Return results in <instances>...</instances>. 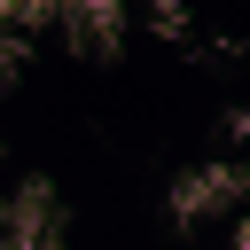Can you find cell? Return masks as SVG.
<instances>
[{"label": "cell", "mask_w": 250, "mask_h": 250, "mask_svg": "<svg viewBox=\"0 0 250 250\" xmlns=\"http://www.w3.org/2000/svg\"><path fill=\"white\" fill-rule=\"evenodd\" d=\"M234 164H211V172H195V180H180V195H172V211L180 219H211L219 203H234Z\"/></svg>", "instance_id": "6da1fadb"}, {"label": "cell", "mask_w": 250, "mask_h": 250, "mask_svg": "<svg viewBox=\"0 0 250 250\" xmlns=\"http://www.w3.org/2000/svg\"><path fill=\"white\" fill-rule=\"evenodd\" d=\"M62 16H70V39L94 47V55H102L109 31H117V8H109V0H62Z\"/></svg>", "instance_id": "7a4b0ae2"}, {"label": "cell", "mask_w": 250, "mask_h": 250, "mask_svg": "<svg viewBox=\"0 0 250 250\" xmlns=\"http://www.w3.org/2000/svg\"><path fill=\"white\" fill-rule=\"evenodd\" d=\"M234 250H250V234H242V242H234Z\"/></svg>", "instance_id": "3957f363"}, {"label": "cell", "mask_w": 250, "mask_h": 250, "mask_svg": "<svg viewBox=\"0 0 250 250\" xmlns=\"http://www.w3.org/2000/svg\"><path fill=\"white\" fill-rule=\"evenodd\" d=\"M156 8H172V0H156Z\"/></svg>", "instance_id": "277c9868"}]
</instances>
